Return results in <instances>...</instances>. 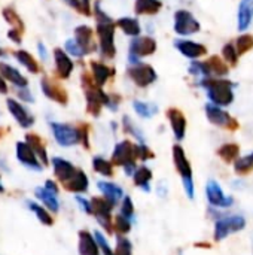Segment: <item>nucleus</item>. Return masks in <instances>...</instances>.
I'll return each mask as SVG.
<instances>
[{
    "label": "nucleus",
    "mask_w": 253,
    "mask_h": 255,
    "mask_svg": "<svg viewBox=\"0 0 253 255\" xmlns=\"http://www.w3.org/2000/svg\"><path fill=\"white\" fill-rule=\"evenodd\" d=\"M95 21H97V34L100 40V52L103 58H113L116 54L115 48V22L109 18L100 4H95Z\"/></svg>",
    "instance_id": "1"
},
{
    "label": "nucleus",
    "mask_w": 253,
    "mask_h": 255,
    "mask_svg": "<svg viewBox=\"0 0 253 255\" xmlns=\"http://www.w3.org/2000/svg\"><path fill=\"white\" fill-rule=\"evenodd\" d=\"M82 87L85 91V97H86V111L88 114H91L92 117H98L101 112L103 106L109 105L110 96L106 94L101 87H98L94 81V78L88 73L82 75Z\"/></svg>",
    "instance_id": "2"
},
{
    "label": "nucleus",
    "mask_w": 253,
    "mask_h": 255,
    "mask_svg": "<svg viewBox=\"0 0 253 255\" xmlns=\"http://www.w3.org/2000/svg\"><path fill=\"white\" fill-rule=\"evenodd\" d=\"M201 85L207 90L209 99L213 102V105L228 106L233 103L234 93H233V84L230 81L206 78V79H203Z\"/></svg>",
    "instance_id": "3"
},
{
    "label": "nucleus",
    "mask_w": 253,
    "mask_h": 255,
    "mask_svg": "<svg viewBox=\"0 0 253 255\" xmlns=\"http://www.w3.org/2000/svg\"><path fill=\"white\" fill-rule=\"evenodd\" d=\"M173 160H174V166L182 178L183 188H185L188 199H194L195 197V185H194V178H192V167H191V164L186 158V154L180 145L173 146Z\"/></svg>",
    "instance_id": "4"
},
{
    "label": "nucleus",
    "mask_w": 253,
    "mask_h": 255,
    "mask_svg": "<svg viewBox=\"0 0 253 255\" xmlns=\"http://www.w3.org/2000/svg\"><path fill=\"white\" fill-rule=\"evenodd\" d=\"M245 227H246V218L242 215H228V217L218 218L215 223V235H213L215 241L221 242L227 239L230 235L245 230Z\"/></svg>",
    "instance_id": "5"
},
{
    "label": "nucleus",
    "mask_w": 253,
    "mask_h": 255,
    "mask_svg": "<svg viewBox=\"0 0 253 255\" xmlns=\"http://www.w3.org/2000/svg\"><path fill=\"white\" fill-rule=\"evenodd\" d=\"M92 215L98 221V224L107 230L109 233L113 232V220H112V209L115 208L113 203H110L106 197H92Z\"/></svg>",
    "instance_id": "6"
},
{
    "label": "nucleus",
    "mask_w": 253,
    "mask_h": 255,
    "mask_svg": "<svg viewBox=\"0 0 253 255\" xmlns=\"http://www.w3.org/2000/svg\"><path fill=\"white\" fill-rule=\"evenodd\" d=\"M137 158H139V145L130 140H122L116 143L110 161L116 166L125 167L128 164H134Z\"/></svg>",
    "instance_id": "7"
},
{
    "label": "nucleus",
    "mask_w": 253,
    "mask_h": 255,
    "mask_svg": "<svg viewBox=\"0 0 253 255\" xmlns=\"http://www.w3.org/2000/svg\"><path fill=\"white\" fill-rule=\"evenodd\" d=\"M206 115L209 118V121L218 127L222 128H228L231 131L237 130L240 127L239 121L236 118H233L228 112H225L224 109H221V106L213 105V103H207L206 105Z\"/></svg>",
    "instance_id": "8"
},
{
    "label": "nucleus",
    "mask_w": 253,
    "mask_h": 255,
    "mask_svg": "<svg viewBox=\"0 0 253 255\" xmlns=\"http://www.w3.org/2000/svg\"><path fill=\"white\" fill-rule=\"evenodd\" d=\"M51 130L61 146H73L81 143V134L78 127H72L69 124H61V123H51Z\"/></svg>",
    "instance_id": "9"
},
{
    "label": "nucleus",
    "mask_w": 253,
    "mask_h": 255,
    "mask_svg": "<svg viewBox=\"0 0 253 255\" xmlns=\"http://www.w3.org/2000/svg\"><path fill=\"white\" fill-rule=\"evenodd\" d=\"M206 197L207 202L210 203L212 208H219V209H230L234 205V199L231 196H227L219 185L218 181L210 179L206 185Z\"/></svg>",
    "instance_id": "10"
},
{
    "label": "nucleus",
    "mask_w": 253,
    "mask_h": 255,
    "mask_svg": "<svg viewBox=\"0 0 253 255\" xmlns=\"http://www.w3.org/2000/svg\"><path fill=\"white\" fill-rule=\"evenodd\" d=\"M174 30L180 36H188L200 31V22L194 18L191 12L180 9L174 13Z\"/></svg>",
    "instance_id": "11"
},
{
    "label": "nucleus",
    "mask_w": 253,
    "mask_h": 255,
    "mask_svg": "<svg viewBox=\"0 0 253 255\" xmlns=\"http://www.w3.org/2000/svg\"><path fill=\"white\" fill-rule=\"evenodd\" d=\"M128 76L137 87H148L157 81V73L152 66L149 64H134L133 67L128 69Z\"/></svg>",
    "instance_id": "12"
},
{
    "label": "nucleus",
    "mask_w": 253,
    "mask_h": 255,
    "mask_svg": "<svg viewBox=\"0 0 253 255\" xmlns=\"http://www.w3.org/2000/svg\"><path fill=\"white\" fill-rule=\"evenodd\" d=\"M16 158L22 166H25L30 170L40 172L43 169V164L40 163L39 157L36 155V152L33 151V148L27 142H18L16 143Z\"/></svg>",
    "instance_id": "13"
},
{
    "label": "nucleus",
    "mask_w": 253,
    "mask_h": 255,
    "mask_svg": "<svg viewBox=\"0 0 253 255\" xmlns=\"http://www.w3.org/2000/svg\"><path fill=\"white\" fill-rule=\"evenodd\" d=\"M42 91H43V94L48 97V99H51V100H54V102H57V103H60V105H67V102H69V96H67V91L58 84V82H55V81H52L51 78H43L42 79Z\"/></svg>",
    "instance_id": "14"
},
{
    "label": "nucleus",
    "mask_w": 253,
    "mask_h": 255,
    "mask_svg": "<svg viewBox=\"0 0 253 255\" xmlns=\"http://www.w3.org/2000/svg\"><path fill=\"white\" fill-rule=\"evenodd\" d=\"M157 51V42L149 37H136L131 45H130V55H136V57H146V55H152Z\"/></svg>",
    "instance_id": "15"
},
{
    "label": "nucleus",
    "mask_w": 253,
    "mask_h": 255,
    "mask_svg": "<svg viewBox=\"0 0 253 255\" xmlns=\"http://www.w3.org/2000/svg\"><path fill=\"white\" fill-rule=\"evenodd\" d=\"M75 39L82 46L85 54H89V52L95 51V48H97V43L94 40V33H92V30L88 25L76 27L75 28Z\"/></svg>",
    "instance_id": "16"
},
{
    "label": "nucleus",
    "mask_w": 253,
    "mask_h": 255,
    "mask_svg": "<svg viewBox=\"0 0 253 255\" xmlns=\"http://www.w3.org/2000/svg\"><path fill=\"white\" fill-rule=\"evenodd\" d=\"M167 118L170 120L174 137L177 140H182L185 137V133H186V118H185V115L179 109L170 108L167 111Z\"/></svg>",
    "instance_id": "17"
},
{
    "label": "nucleus",
    "mask_w": 253,
    "mask_h": 255,
    "mask_svg": "<svg viewBox=\"0 0 253 255\" xmlns=\"http://www.w3.org/2000/svg\"><path fill=\"white\" fill-rule=\"evenodd\" d=\"M52 167H54V173H55L57 179H58L63 185H64V184L76 173V170H78L70 161H67V160H64V158H60V157L52 158Z\"/></svg>",
    "instance_id": "18"
},
{
    "label": "nucleus",
    "mask_w": 253,
    "mask_h": 255,
    "mask_svg": "<svg viewBox=\"0 0 253 255\" xmlns=\"http://www.w3.org/2000/svg\"><path fill=\"white\" fill-rule=\"evenodd\" d=\"M6 105H7L9 112L13 115V118L18 121V124H19L21 127L28 128V127L33 126V123H34L33 117H31V115L27 112V109L22 108L18 102H15L13 99H7V100H6Z\"/></svg>",
    "instance_id": "19"
},
{
    "label": "nucleus",
    "mask_w": 253,
    "mask_h": 255,
    "mask_svg": "<svg viewBox=\"0 0 253 255\" xmlns=\"http://www.w3.org/2000/svg\"><path fill=\"white\" fill-rule=\"evenodd\" d=\"M176 48L188 58L191 60H195V58H200L203 55H206L207 49L204 45L201 43H197V42H192V40H176L174 42Z\"/></svg>",
    "instance_id": "20"
},
{
    "label": "nucleus",
    "mask_w": 253,
    "mask_h": 255,
    "mask_svg": "<svg viewBox=\"0 0 253 255\" xmlns=\"http://www.w3.org/2000/svg\"><path fill=\"white\" fill-rule=\"evenodd\" d=\"M97 187L101 191L103 197H106L115 206L119 202H122V199L125 197L124 196V190L118 184H113V182H109V181H100V182H97Z\"/></svg>",
    "instance_id": "21"
},
{
    "label": "nucleus",
    "mask_w": 253,
    "mask_h": 255,
    "mask_svg": "<svg viewBox=\"0 0 253 255\" xmlns=\"http://www.w3.org/2000/svg\"><path fill=\"white\" fill-rule=\"evenodd\" d=\"M54 58H55V67H57V75L61 78V79H67L73 70V61L69 58V55L60 49V48H55L54 51Z\"/></svg>",
    "instance_id": "22"
},
{
    "label": "nucleus",
    "mask_w": 253,
    "mask_h": 255,
    "mask_svg": "<svg viewBox=\"0 0 253 255\" xmlns=\"http://www.w3.org/2000/svg\"><path fill=\"white\" fill-rule=\"evenodd\" d=\"M88 185H89L88 176L81 169H78L76 173L64 184V188L67 191L75 193V194H82V193H86L88 191Z\"/></svg>",
    "instance_id": "23"
},
{
    "label": "nucleus",
    "mask_w": 253,
    "mask_h": 255,
    "mask_svg": "<svg viewBox=\"0 0 253 255\" xmlns=\"http://www.w3.org/2000/svg\"><path fill=\"white\" fill-rule=\"evenodd\" d=\"M79 255H100V248L92 235L88 232H79Z\"/></svg>",
    "instance_id": "24"
},
{
    "label": "nucleus",
    "mask_w": 253,
    "mask_h": 255,
    "mask_svg": "<svg viewBox=\"0 0 253 255\" xmlns=\"http://www.w3.org/2000/svg\"><path fill=\"white\" fill-rule=\"evenodd\" d=\"M91 70H92V78L98 87H103L110 76L115 75V70L100 61H91Z\"/></svg>",
    "instance_id": "25"
},
{
    "label": "nucleus",
    "mask_w": 253,
    "mask_h": 255,
    "mask_svg": "<svg viewBox=\"0 0 253 255\" xmlns=\"http://www.w3.org/2000/svg\"><path fill=\"white\" fill-rule=\"evenodd\" d=\"M34 194H36V197L45 205L46 209H49L51 212H55V214L58 212V209H60V202H58V197H57L55 193H51V191L46 190L45 187H39V188L34 190Z\"/></svg>",
    "instance_id": "26"
},
{
    "label": "nucleus",
    "mask_w": 253,
    "mask_h": 255,
    "mask_svg": "<svg viewBox=\"0 0 253 255\" xmlns=\"http://www.w3.org/2000/svg\"><path fill=\"white\" fill-rule=\"evenodd\" d=\"M253 19V0H242L239 6V30L245 31Z\"/></svg>",
    "instance_id": "27"
},
{
    "label": "nucleus",
    "mask_w": 253,
    "mask_h": 255,
    "mask_svg": "<svg viewBox=\"0 0 253 255\" xmlns=\"http://www.w3.org/2000/svg\"><path fill=\"white\" fill-rule=\"evenodd\" d=\"M133 181L136 187H139L145 193H151V181H152V170L146 166L137 167L133 175Z\"/></svg>",
    "instance_id": "28"
},
{
    "label": "nucleus",
    "mask_w": 253,
    "mask_h": 255,
    "mask_svg": "<svg viewBox=\"0 0 253 255\" xmlns=\"http://www.w3.org/2000/svg\"><path fill=\"white\" fill-rule=\"evenodd\" d=\"M0 73L3 78H6L7 81H10L12 84H15L19 88H27V79L12 66L6 64V63H0Z\"/></svg>",
    "instance_id": "29"
},
{
    "label": "nucleus",
    "mask_w": 253,
    "mask_h": 255,
    "mask_svg": "<svg viewBox=\"0 0 253 255\" xmlns=\"http://www.w3.org/2000/svg\"><path fill=\"white\" fill-rule=\"evenodd\" d=\"M206 69L209 76L210 75H216V76H224L228 73V63L225 60H221L218 55H212L209 60L204 61Z\"/></svg>",
    "instance_id": "30"
},
{
    "label": "nucleus",
    "mask_w": 253,
    "mask_h": 255,
    "mask_svg": "<svg viewBox=\"0 0 253 255\" xmlns=\"http://www.w3.org/2000/svg\"><path fill=\"white\" fill-rule=\"evenodd\" d=\"M25 140H27V143L33 148V151L36 152V155L39 157V160H40V163L43 164V166H46L48 164V154H46V149H45V145H43V140L37 136V134H27L25 136Z\"/></svg>",
    "instance_id": "31"
},
{
    "label": "nucleus",
    "mask_w": 253,
    "mask_h": 255,
    "mask_svg": "<svg viewBox=\"0 0 253 255\" xmlns=\"http://www.w3.org/2000/svg\"><path fill=\"white\" fill-rule=\"evenodd\" d=\"M163 3L160 0H136L134 10L139 15H154L158 13Z\"/></svg>",
    "instance_id": "32"
},
{
    "label": "nucleus",
    "mask_w": 253,
    "mask_h": 255,
    "mask_svg": "<svg viewBox=\"0 0 253 255\" xmlns=\"http://www.w3.org/2000/svg\"><path fill=\"white\" fill-rule=\"evenodd\" d=\"M116 25L128 36H139L142 28H140V24L136 18H130V16H125V18H121L118 19Z\"/></svg>",
    "instance_id": "33"
},
{
    "label": "nucleus",
    "mask_w": 253,
    "mask_h": 255,
    "mask_svg": "<svg viewBox=\"0 0 253 255\" xmlns=\"http://www.w3.org/2000/svg\"><path fill=\"white\" fill-rule=\"evenodd\" d=\"M239 154H240V146L237 143H225L218 149V155L225 163H234L239 158Z\"/></svg>",
    "instance_id": "34"
},
{
    "label": "nucleus",
    "mask_w": 253,
    "mask_h": 255,
    "mask_svg": "<svg viewBox=\"0 0 253 255\" xmlns=\"http://www.w3.org/2000/svg\"><path fill=\"white\" fill-rule=\"evenodd\" d=\"M15 58H16L28 72H31V73H37V72H39V64H37V61H36V60L33 58V55L28 54L27 51H22V49L16 51V52H15Z\"/></svg>",
    "instance_id": "35"
},
{
    "label": "nucleus",
    "mask_w": 253,
    "mask_h": 255,
    "mask_svg": "<svg viewBox=\"0 0 253 255\" xmlns=\"http://www.w3.org/2000/svg\"><path fill=\"white\" fill-rule=\"evenodd\" d=\"M92 167L97 173L106 176V178H110L113 175V163L103 158V157H94L92 160Z\"/></svg>",
    "instance_id": "36"
},
{
    "label": "nucleus",
    "mask_w": 253,
    "mask_h": 255,
    "mask_svg": "<svg viewBox=\"0 0 253 255\" xmlns=\"http://www.w3.org/2000/svg\"><path fill=\"white\" fill-rule=\"evenodd\" d=\"M25 205H27V208H28L31 212L36 214L37 220H39L42 224H45V226H52V224H54L52 217L49 215V212H48L46 209H43L42 206H39L37 203H34V202H31V200H27Z\"/></svg>",
    "instance_id": "37"
},
{
    "label": "nucleus",
    "mask_w": 253,
    "mask_h": 255,
    "mask_svg": "<svg viewBox=\"0 0 253 255\" xmlns=\"http://www.w3.org/2000/svg\"><path fill=\"white\" fill-rule=\"evenodd\" d=\"M234 170L237 175H248L253 170V152L245 157H240L234 161Z\"/></svg>",
    "instance_id": "38"
},
{
    "label": "nucleus",
    "mask_w": 253,
    "mask_h": 255,
    "mask_svg": "<svg viewBox=\"0 0 253 255\" xmlns=\"http://www.w3.org/2000/svg\"><path fill=\"white\" fill-rule=\"evenodd\" d=\"M134 106V111L142 117V118H152L157 112H158V108L152 103H145V102H139L136 100L133 103Z\"/></svg>",
    "instance_id": "39"
},
{
    "label": "nucleus",
    "mask_w": 253,
    "mask_h": 255,
    "mask_svg": "<svg viewBox=\"0 0 253 255\" xmlns=\"http://www.w3.org/2000/svg\"><path fill=\"white\" fill-rule=\"evenodd\" d=\"M3 18L7 21V24L13 25V28L19 30L21 33L24 31V22H22V19L18 16V13L12 7H4L3 9Z\"/></svg>",
    "instance_id": "40"
},
{
    "label": "nucleus",
    "mask_w": 253,
    "mask_h": 255,
    "mask_svg": "<svg viewBox=\"0 0 253 255\" xmlns=\"http://www.w3.org/2000/svg\"><path fill=\"white\" fill-rule=\"evenodd\" d=\"M131 226H133V221L121 214H118L113 220V230H116L119 235H127L130 233L131 230Z\"/></svg>",
    "instance_id": "41"
},
{
    "label": "nucleus",
    "mask_w": 253,
    "mask_h": 255,
    "mask_svg": "<svg viewBox=\"0 0 253 255\" xmlns=\"http://www.w3.org/2000/svg\"><path fill=\"white\" fill-rule=\"evenodd\" d=\"M236 48H237L239 55H243L248 51L253 49V36H251V34H242L237 39V42H236Z\"/></svg>",
    "instance_id": "42"
},
{
    "label": "nucleus",
    "mask_w": 253,
    "mask_h": 255,
    "mask_svg": "<svg viewBox=\"0 0 253 255\" xmlns=\"http://www.w3.org/2000/svg\"><path fill=\"white\" fill-rule=\"evenodd\" d=\"M66 3L70 4L81 15H85V16L91 15V3H89V0H66Z\"/></svg>",
    "instance_id": "43"
},
{
    "label": "nucleus",
    "mask_w": 253,
    "mask_h": 255,
    "mask_svg": "<svg viewBox=\"0 0 253 255\" xmlns=\"http://www.w3.org/2000/svg\"><path fill=\"white\" fill-rule=\"evenodd\" d=\"M115 255H133V245H131V242L127 238L118 236Z\"/></svg>",
    "instance_id": "44"
},
{
    "label": "nucleus",
    "mask_w": 253,
    "mask_h": 255,
    "mask_svg": "<svg viewBox=\"0 0 253 255\" xmlns=\"http://www.w3.org/2000/svg\"><path fill=\"white\" fill-rule=\"evenodd\" d=\"M122 128L127 131V133H130V134H133V137H136L140 143H145V137H143V134L140 133V130L130 121V118L128 117H124L122 118Z\"/></svg>",
    "instance_id": "45"
},
{
    "label": "nucleus",
    "mask_w": 253,
    "mask_h": 255,
    "mask_svg": "<svg viewBox=\"0 0 253 255\" xmlns=\"http://www.w3.org/2000/svg\"><path fill=\"white\" fill-rule=\"evenodd\" d=\"M222 54H224V58H225V61H227L228 64H231V66H236V64H237L239 52H237V48H236L233 43H227V45L224 46Z\"/></svg>",
    "instance_id": "46"
},
{
    "label": "nucleus",
    "mask_w": 253,
    "mask_h": 255,
    "mask_svg": "<svg viewBox=\"0 0 253 255\" xmlns=\"http://www.w3.org/2000/svg\"><path fill=\"white\" fill-rule=\"evenodd\" d=\"M119 214L127 217V218H130V220H133V217H134V203H133V200L128 196H125L122 199L121 206H119Z\"/></svg>",
    "instance_id": "47"
},
{
    "label": "nucleus",
    "mask_w": 253,
    "mask_h": 255,
    "mask_svg": "<svg viewBox=\"0 0 253 255\" xmlns=\"http://www.w3.org/2000/svg\"><path fill=\"white\" fill-rule=\"evenodd\" d=\"M94 238H95V241H97V244H98V248H100V251L103 253V255H115V251L109 247V242H107V239L103 236V233L101 232H94Z\"/></svg>",
    "instance_id": "48"
},
{
    "label": "nucleus",
    "mask_w": 253,
    "mask_h": 255,
    "mask_svg": "<svg viewBox=\"0 0 253 255\" xmlns=\"http://www.w3.org/2000/svg\"><path fill=\"white\" fill-rule=\"evenodd\" d=\"M66 49L69 54H72L73 57H84L85 51L82 49V46L76 42V39H69L66 42Z\"/></svg>",
    "instance_id": "49"
},
{
    "label": "nucleus",
    "mask_w": 253,
    "mask_h": 255,
    "mask_svg": "<svg viewBox=\"0 0 253 255\" xmlns=\"http://www.w3.org/2000/svg\"><path fill=\"white\" fill-rule=\"evenodd\" d=\"M79 134H81V143L88 149L89 148V139H88V134H89V126L88 124H79Z\"/></svg>",
    "instance_id": "50"
},
{
    "label": "nucleus",
    "mask_w": 253,
    "mask_h": 255,
    "mask_svg": "<svg viewBox=\"0 0 253 255\" xmlns=\"http://www.w3.org/2000/svg\"><path fill=\"white\" fill-rule=\"evenodd\" d=\"M76 202H78V205L82 208V211L85 212V214H88V215H92V205H91V200H86L85 197H82L81 194H76Z\"/></svg>",
    "instance_id": "51"
},
{
    "label": "nucleus",
    "mask_w": 253,
    "mask_h": 255,
    "mask_svg": "<svg viewBox=\"0 0 253 255\" xmlns=\"http://www.w3.org/2000/svg\"><path fill=\"white\" fill-rule=\"evenodd\" d=\"M139 158L143 161H148V160L154 158V152L145 143H139Z\"/></svg>",
    "instance_id": "52"
},
{
    "label": "nucleus",
    "mask_w": 253,
    "mask_h": 255,
    "mask_svg": "<svg viewBox=\"0 0 253 255\" xmlns=\"http://www.w3.org/2000/svg\"><path fill=\"white\" fill-rule=\"evenodd\" d=\"M7 36H9V39L13 40L15 43H21V31H19V30L10 28V30L7 31Z\"/></svg>",
    "instance_id": "53"
},
{
    "label": "nucleus",
    "mask_w": 253,
    "mask_h": 255,
    "mask_svg": "<svg viewBox=\"0 0 253 255\" xmlns=\"http://www.w3.org/2000/svg\"><path fill=\"white\" fill-rule=\"evenodd\" d=\"M18 96H19V99H22V100H25V102H33L34 99L31 97V94L27 91V88H19V91H18Z\"/></svg>",
    "instance_id": "54"
},
{
    "label": "nucleus",
    "mask_w": 253,
    "mask_h": 255,
    "mask_svg": "<svg viewBox=\"0 0 253 255\" xmlns=\"http://www.w3.org/2000/svg\"><path fill=\"white\" fill-rule=\"evenodd\" d=\"M45 188H46V190H49L51 193L58 194V187H57V184H55L54 181H51V179H48V181L45 182Z\"/></svg>",
    "instance_id": "55"
},
{
    "label": "nucleus",
    "mask_w": 253,
    "mask_h": 255,
    "mask_svg": "<svg viewBox=\"0 0 253 255\" xmlns=\"http://www.w3.org/2000/svg\"><path fill=\"white\" fill-rule=\"evenodd\" d=\"M37 46H39V54H40V57H42L43 60H46V57H48V54H46V49H45V45H43V43H39Z\"/></svg>",
    "instance_id": "56"
},
{
    "label": "nucleus",
    "mask_w": 253,
    "mask_h": 255,
    "mask_svg": "<svg viewBox=\"0 0 253 255\" xmlns=\"http://www.w3.org/2000/svg\"><path fill=\"white\" fill-rule=\"evenodd\" d=\"M0 93L1 94H6L7 93V85H6V82H4V79L0 76Z\"/></svg>",
    "instance_id": "57"
},
{
    "label": "nucleus",
    "mask_w": 253,
    "mask_h": 255,
    "mask_svg": "<svg viewBox=\"0 0 253 255\" xmlns=\"http://www.w3.org/2000/svg\"><path fill=\"white\" fill-rule=\"evenodd\" d=\"M157 193L160 194V197H166V196H167V190H166V187H163V185H160V187L157 188Z\"/></svg>",
    "instance_id": "58"
},
{
    "label": "nucleus",
    "mask_w": 253,
    "mask_h": 255,
    "mask_svg": "<svg viewBox=\"0 0 253 255\" xmlns=\"http://www.w3.org/2000/svg\"><path fill=\"white\" fill-rule=\"evenodd\" d=\"M4 191V188H3V185H1V181H0V193H3Z\"/></svg>",
    "instance_id": "59"
},
{
    "label": "nucleus",
    "mask_w": 253,
    "mask_h": 255,
    "mask_svg": "<svg viewBox=\"0 0 253 255\" xmlns=\"http://www.w3.org/2000/svg\"><path fill=\"white\" fill-rule=\"evenodd\" d=\"M1 55H3V51H1V49H0V57H1Z\"/></svg>",
    "instance_id": "60"
}]
</instances>
